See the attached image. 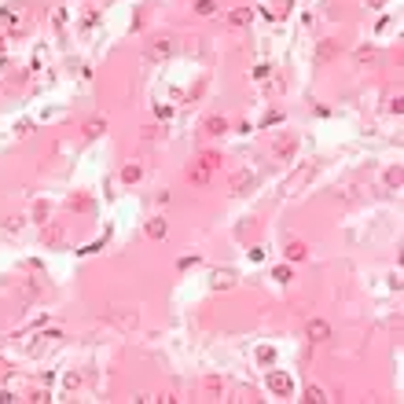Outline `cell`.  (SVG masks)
I'll return each mask as SVG.
<instances>
[{
    "label": "cell",
    "mask_w": 404,
    "mask_h": 404,
    "mask_svg": "<svg viewBox=\"0 0 404 404\" xmlns=\"http://www.w3.org/2000/svg\"><path fill=\"white\" fill-rule=\"evenodd\" d=\"M287 257H290V261H298V257H305V246H301V243H290V246H287Z\"/></svg>",
    "instance_id": "obj_10"
},
{
    "label": "cell",
    "mask_w": 404,
    "mask_h": 404,
    "mask_svg": "<svg viewBox=\"0 0 404 404\" xmlns=\"http://www.w3.org/2000/svg\"><path fill=\"white\" fill-rule=\"evenodd\" d=\"M176 52V41L173 37H155V41L147 44V59H169Z\"/></svg>",
    "instance_id": "obj_1"
},
{
    "label": "cell",
    "mask_w": 404,
    "mask_h": 404,
    "mask_svg": "<svg viewBox=\"0 0 404 404\" xmlns=\"http://www.w3.org/2000/svg\"><path fill=\"white\" fill-rule=\"evenodd\" d=\"M386 184H389V188H401V169H397V165H393V169H386Z\"/></svg>",
    "instance_id": "obj_9"
},
{
    "label": "cell",
    "mask_w": 404,
    "mask_h": 404,
    "mask_svg": "<svg viewBox=\"0 0 404 404\" xmlns=\"http://www.w3.org/2000/svg\"><path fill=\"white\" fill-rule=\"evenodd\" d=\"M368 4H375V8H379V4H382V0H368Z\"/></svg>",
    "instance_id": "obj_16"
},
{
    "label": "cell",
    "mask_w": 404,
    "mask_h": 404,
    "mask_svg": "<svg viewBox=\"0 0 404 404\" xmlns=\"http://www.w3.org/2000/svg\"><path fill=\"white\" fill-rule=\"evenodd\" d=\"M210 165H213V158H210L206 165H195V169H191V180H195V184H202V180L210 176Z\"/></svg>",
    "instance_id": "obj_5"
},
{
    "label": "cell",
    "mask_w": 404,
    "mask_h": 404,
    "mask_svg": "<svg viewBox=\"0 0 404 404\" xmlns=\"http://www.w3.org/2000/svg\"><path fill=\"white\" fill-rule=\"evenodd\" d=\"M103 129H107V122H103V118H96L92 125H85V132H88V136H99Z\"/></svg>",
    "instance_id": "obj_7"
},
{
    "label": "cell",
    "mask_w": 404,
    "mask_h": 404,
    "mask_svg": "<svg viewBox=\"0 0 404 404\" xmlns=\"http://www.w3.org/2000/svg\"><path fill=\"white\" fill-rule=\"evenodd\" d=\"M147 235H155V239H162V235H165V221H162V217L147 221Z\"/></svg>",
    "instance_id": "obj_4"
},
{
    "label": "cell",
    "mask_w": 404,
    "mask_h": 404,
    "mask_svg": "<svg viewBox=\"0 0 404 404\" xmlns=\"http://www.w3.org/2000/svg\"><path fill=\"white\" fill-rule=\"evenodd\" d=\"M231 22H235V26H246V22H250V11H246V8L231 11Z\"/></svg>",
    "instance_id": "obj_8"
},
{
    "label": "cell",
    "mask_w": 404,
    "mask_h": 404,
    "mask_svg": "<svg viewBox=\"0 0 404 404\" xmlns=\"http://www.w3.org/2000/svg\"><path fill=\"white\" fill-rule=\"evenodd\" d=\"M276 155H280V158L290 155V140H280V143H276Z\"/></svg>",
    "instance_id": "obj_14"
},
{
    "label": "cell",
    "mask_w": 404,
    "mask_h": 404,
    "mask_svg": "<svg viewBox=\"0 0 404 404\" xmlns=\"http://www.w3.org/2000/svg\"><path fill=\"white\" fill-rule=\"evenodd\" d=\"M122 180H125V184H136V180H140V165H125Z\"/></svg>",
    "instance_id": "obj_6"
},
{
    "label": "cell",
    "mask_w": 404,
    "mask_h": 404,
    "mask_svg": "<svg viewBox=\"0 0 404 404\" xmlns=\"http://www.w3.org/2000/svg\"><path fill=\"white\" fill-rule=\"evenodd\" d=\"M327 334H331V327H327L323 320H313V323H309V338H313V342H323Z\"/></svg>",
    "instance_id": "obj_2"
},
{
    "label": "cell",
    "mask_w": 404,
    "mask_h": 404,
    "mask_svg": "<svg viewBox=\"0 0 404 404\" xmlns=\"http://www.w3.org/2000/svg\"><path fill=\"white\" fill-rule=\"evenodd\" d=\"M268 382H272V389H276V393H283V397L290 393V379H287V375H272Z\"/></svg>",
    "instance_id": "obj_3"
},
{
    "label": "cell",
    "mask_w": 404,
    "mask_h": 404,
    "mask_svg": "<svg viewBox=\"0 0 404 404\" xmlns=\"http://www.w3.org/2000/svg\"><path fill=\"white\" fill-rule=\"evenodd\" d=\"M231 280H235V276H231V272H217V276H213V287H228Z\"/></svg>",
    "instance_id": "obj_12"
},
{
    "label": "cell",
    "mask_w": 404,
    "mask_h": 404,
    "mask_svg": "<svg viewBox=\"0 0 404 404\" xmlns=\"http://www.w3.org/2000/svg\"><path fill=\"white\" fill-rule=\"evenodd\" d=\"M206 129H210V132H213V136H221V132H224V129H228V125H224V118H213V122H210V125H206Z\"/></svg>",
    "instance_id": "obj_11"
},
{
    "label": "cell",
    "mask_w": 404,
    "mask_h": 404,
    "mask_svg": "<svg viewBox=\"0 0 404 404\" xmlns=\"http://www.w3.org/2000/svg\"><path fill=\"white\" fill-rule=\"evenodd\" d=\"M195 8H198V11H202V15H210V11H213V0H198Z\"/></svg>",
    "instance_id": "obj_15"
},
{
    "label": "cell",
    "mask_w": 404,
    "mask_h": 404,
    "mask_svg": "<svg viewBox=\"0 0 404 404\" xmlns=\"http://www.w3.org/2000/svg\"><path fill=\"white\" fill-rule=\"evenodd\" d=\"M334 52H338V44H334V41H327V44H320V55H334Z\"/></svg>",
    "instance_id": "obj_13"
}]
</instances>
